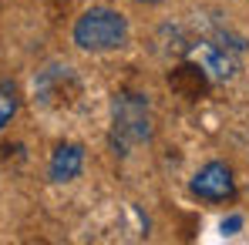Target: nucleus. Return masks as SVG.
<instances>
[{
  "instance_id": "39448f33",
  "label": "nucleus",
  "mask_w": 249,
  "mask_h": 245,
  "mask_svg": "<svg viewBox=\"0 0 249 245\" xmlns=\"http://www.w3.org/2000/svg\"><path fill=\"white\" fill-rule=\"evenodd\" d=\"M81 168H84V148L74 141H64V145L54 148L47 175H51V181H74L81 175Z\"/></svg>"
},
{
  "instance_id": "f257e3e1",
  "label": "nucleus",
  "mask_w": 249,
  "mask_h": 245,
  "mask_svg": "<svg viewBox=\"0 0 249 245\" xmlns=\"http://www.w3.org/2000/svg\"><path fill=\"white\" fill-rule=\"evenodd\" d=\"M152 138V104L142 91H122L111 101V148L131 155L138 145Z\"/></svg>"
},
{
  "instance_id": "20e7f679",
  "label": "nucleus",
  "mask_w": 249,
  "mask_h": 245,
  "mask_svg": "<svg viewBox=\"0 0 249 245\" xmlns=\"http://www.w3.org/2000/svg\"><path fill=\"white\" fill-rule=\"evenodd\" d=\"M192 195L202 198V202H229L236 195V178H232V168L226 162H209L196 171L192 178Z\"/></svg>"
},
{
  "instance_id": "7ed1b4c3",
  "label": "nucleus",
  "mask_w": 249,
  "mask_h": 245,
  "mask_svg": "<svg viewBox=\"0 0 249 245\" xmlns=\"http://www.w3.org/2000/svg\"><path fill=\"white\" fill-rule=\"evenodd\" d=\"M246 50V41L236 34H209L189 47V57L199 64V71L212 81H232L239 74V54Z\"/></svg>"
},
{
  "instance_id": "423d86ee",
  "label": "nucleus",
  "mask_w": 249,
  "mask_h": 245,
  "mask_svg": "<svg viewBox=\"0 0 249 245\" xmlns=\"http://www.w3.org/2000/svg\"><path fill=\"white\" fill-rule=\"evenodd\" d=\"M17 108H20L17 87H14V84H0V131L10 124V118L17 114Z\"/></svg>"
},
{
  "instance_id": "f03ea898",
  "label": "nucleus",
  "mask_w": 249,
  "mask_h": 245,
  "mask_svg": "<svg viewBox=\"0 0 249 245\" xmlns=\"http://www.w3.org/2000/svg\"><path fill=\"white\" fill-rule=\"evenodd\" d=\"M131 37L128 17L115 7H88L81 17L74 20V44L91 54H105V50H118Z\"/></svg>"
},
{
  "instance_id": "0eeeda50",
  "label": "nucleus",
  "mask_w": 249,
  "mask_h": 245,
  "mask_svg": "<svg viewBox=\"0 0 249 245\" xmlns=\"http://www.w3.org/2000/svg\"><path fill=\"white\" fill-rule=\"evenodd\" d=\"M239 225H243V218H239V215H232V218H226V222H222V232H226V235H236V229H239Z\"/></svg>"
},
{
  "instance_id": "6e6552de",
  "label": "nucleus",
  "mask_w": 249,
  "mask_h": 245,
  "mask_svg": "<svg viewBox=\"0 0 249 245\" xmlns=\"http://www.w3.org/2000/svg\"><path fill=\"white\" fill-rule=\"evenodd\" d=\"M135 3H162V0H135Z\"/></svg>"
}]
</instances>
